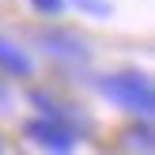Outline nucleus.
Here are the masks:
<instances>
[{
    "instance_id": "nucleus-2",
    "label": "nucleus",
    "mask_w": 155,
    "mask_h": 155,
    "mask_svg": "<svg viewBox=\"0 0 155 155\" xmlns=\"http://www.w3.org/2000/svg\"><path fill=\"white\" fill-rule=\"evenodd\" d=\"M27 136L34 144H42L49 155H68L76 148V136L80 133H76L72 125H64V121H53V117H42V114H38V117L27 121Z\"/></svg>"
},
{
    "instance_id": "nucleus-6",
    "label": "nucleus",
    "mask_w": 155,
    "mask_h": 155,
    "mask_svg": "<svg viewBox=\"0 0 155 155\" xmlns=\"http://www.w3.org/2000/svg\"><path fill=\"white\" fill-rule=\"evenodd\" d=\"M30 4H34V12H42V15H61L64 0H30Z\"/></svg>"
},
{
    "instance_id": "nucleus-4",
    "label": "nucleus",
    "mask_w": 155,
    "mask_h": 155,
    "mask_svg": "<svg viewBox=\"0 0 155 155\" xmlns=\"http://www.w3.org/2000/svg\"><path fill=\"white\" fill-rule=\"evenodd\" d=\"M0 72L12 76V80H30L34 76V61H30V53L23 45L0 38Z\"/></svg>"
},
{
    "instance_id": "nucleus-3",
    "label": "nucleus",
    "mask_w": 155,
    "mask_h": 155,
    "mask_svg": "<svg viewBox=\"0 0 155 155\" xmlns=\"http://www.w3.org/2000/svg\"><path fill=\"white\" fill-rule=\"evenodd\" d=\"M38 45H42L45 57L64 61V64H83V61L91 57L87 42H83L80 34H72V30H45V34L38 38Z\"/></svg>"
},
{
    "instance_id": "nucleus-5",
    "label": "nucleus",
    "mask_w": 155,
    "mask_h": 155,
    "mask_svg": "<svg viewBox=\"0 0 155 155\" xmlns=\"http://www.w3.org/2000/svg\"><path fill=\"white\" fill-rule=\"evenodd\" d=\"M76 8H87L91 15H110L114 8H110V0H72Z\"/></svg>"
},
{
    "instance_id": "nucleus-7",
    "label": "nucleus",
    "mask_w": 155,
    "mask_h": 155,
    "mask_svg": "<svg viewBox=\"0 0 155 155\" xmlns=\"http://www.w3.org/2000/svg\"><path fill=\"white\" fill-rule=\"evenodd\" d=\"M0 151H4V148H0Z\"/></svg>"
},
{
    "instance_id": "nucleus-1",
    "label": "nucleus",
    "mask_w": 155,
    "mask_h": 155,
    "mask_svg": "<svg viewBox=\"0 0 155 155\" xmlns=\"http://www.w3.org/2000/svg\"><path fill=\"white\" fill-rule=\"evenodd\" d=\"M98 91L106 98H114L117 106L140 114V117H151V102H155V91H151V80L136 68H125V72H110L98 80Z\"/></svg>"
}]
</instances>
